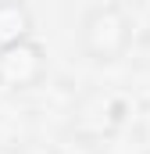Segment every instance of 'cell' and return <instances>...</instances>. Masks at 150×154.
I'll list each match as a JSON object with an SVG mask.
<instances>
[{"label": "cell", "instance_id": "cell-1", "mask_svg": "<svg viewBox=\"0 0 150 154\" xmlns=\"http://www.w3.org/2000/svg\"><path fill=\"white\" fill-rule=\"evenodd\" d=\"M132 14L118 4V0H104L93 4L82 22H79V47L93 65H114L129 54L132 47Z\"/></svg>", "mask_w": 150, "mask_h": 154}, {"label": "cell", "instance_id": "cell-2", "mask_svg": "<svg viewBox=\"0 0 150 154\" xmlns=\"http://www.w3.org/2000/svg\"><path fill=\"white\" fill-rule=\"evenodd\" d=\"M46 47L36 36H25L11 47L0 50V86L11 90V93H25V90H36L39 82L46 79Z\"/></svg>", "mask_w": 150, "mask_h": 154}, {"label": "cell", "instance_id": "cell-3", "mask_svg": "<svg viewBox=\"0 0 150 154\" xmlns=\"http://www.w3.org/2000/svg\"><path fill=\"white\" fill-rule=\"evenodd\" d=\"M72 129L86 143H100L111 133L125 129V108L111 90H89V93H82V100L75 108Z\"/></svg>", "mask_w": 150, "mask_h": 154}, {"label": "cell", "instance_id": "cell-4", "mask_svg": "<svg viewBox=\"0 0 150 154\" xmlns=\"http://www.w3.org/2000/svg\"><path fill=\"white\" fill-rule=\"evenodd\" d=\"M32 36V11L25 0H0V50Z\"/></svg>", "mask_w": 150, "mask_h": 154}, {"label": "cell", "instance_id": "cell-5", "mask_svg": "<svg viewBox=\"0 0 150 154\" xmlns=\"http://www.w3.org/2000/svg\"><path fill=\"white\" fill-rule=\"evenodd\" d=\"M140 61H143V65L150 68V32L143 36V43H140Z\"/></svg>", "mask_w": 150, "mask_h": 154}]
</instances>
